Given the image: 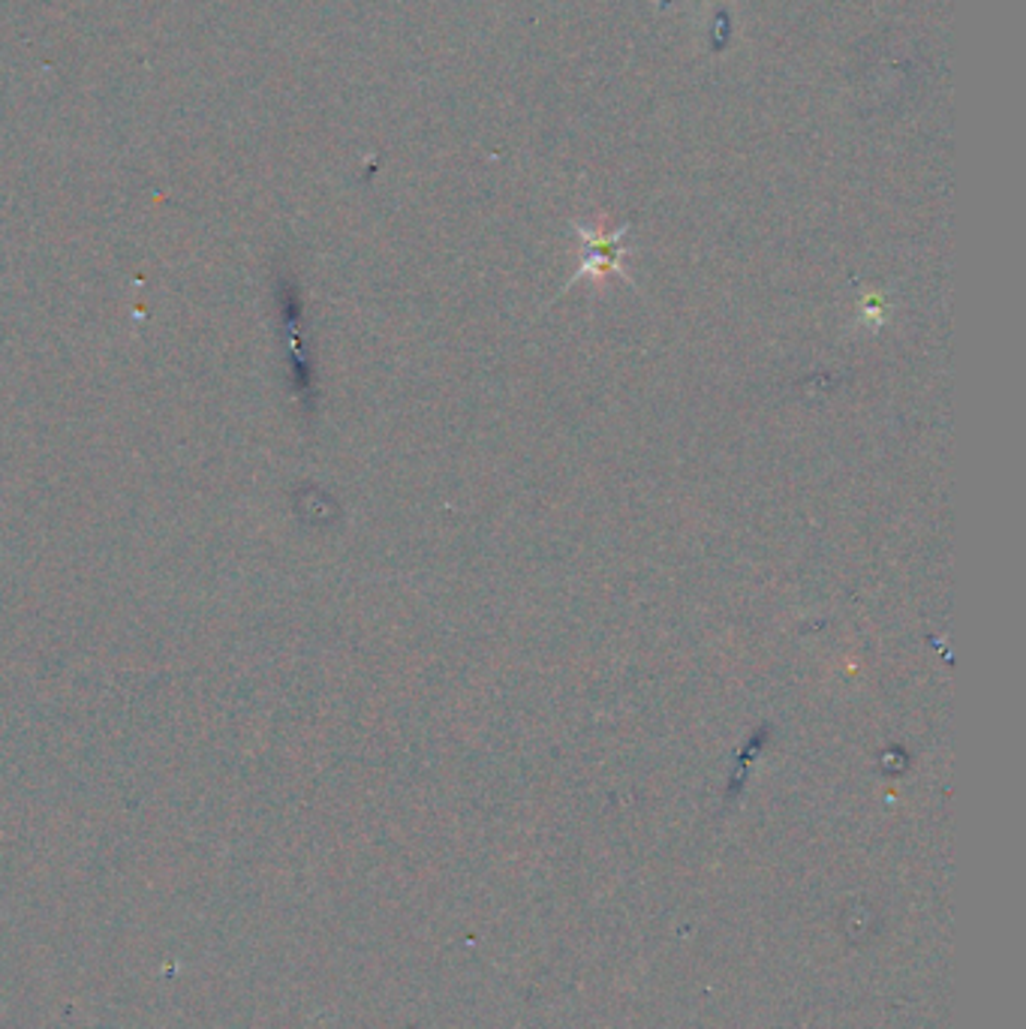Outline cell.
Instances as JSON below:
<instances>
[{"label":"cell","instance_id":"obj_1","mask_svg":"<svg viewBox=\"0 0 1026 1029\" xmlns=\"http://www.w3.org/2000/svg\"><path fill=\"white\" fill-rule=\"evenodd\" d=\"M626 229L620 232H614V235H600V232H588V229H581V235H584V247H588V263L584 268L578 271V277L584 275H602V271H617L620 275V256H624V247L617 244L620 235H624Z\"/></svg>","mask_w":1026,"mask_h":1029}]
</instances>
